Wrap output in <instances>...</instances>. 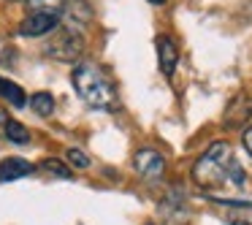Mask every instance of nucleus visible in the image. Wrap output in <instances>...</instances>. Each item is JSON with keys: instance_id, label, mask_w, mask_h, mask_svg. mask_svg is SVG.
I'll return each instance as SVG.
<instances>
[{"instance_id": "1", "label": "nucleus", "mask_w": 252, "mask_h": 225, "mask_svg": "<svg viewBox=\"0 0 252 225\" xmlns=\"http://www.w3.org/2000/svg\"><path fill=\"white\" fill-rule=\"evenodd\" d=\"M192 182L201 190H222V187H244L247 176L230 144L214 141L192 165Z\"/></svg>"}, {"instance_id": "2", "label": "nucleus", "mask_w": 252, "mask_h": 225, "mask_svg": "<svg viewBox=\"0 0 252 225\" xmlns=\"http://www.w3.org/2000/svg\"><path fill=\"white\" fill-rule=\"evenodd\" d=\"M73 87H76V95L95 111H117L120 109V95H117V87L106 71L100 65L90 60H79L76 68L71 73Z\"/></svg>"}, {"instance_id": "3", "label": "nucleus", "mask_w": 252, "mask_h": 225, "mask_svg": "<svg viewBox=\"0 0 252 225\" xmlns=\"http://www.w3.org/2000/svg\"><path fill=\"white\" fill-rule=\"evenodd\" d=\"M82 52H84L82 30L68 28V25H63V30H57L44 44V55L55 57V60H63V63H79Z\"/></svg>"}, {"instance_id": "4", "label": "nucleus", "mask_w": 252, "mask_h": 225, "mask_svg": "<svg viewBox=\"0 0 252 225\" xmlns=\"http://www.w3.org/2000/svg\"><path fill=\"white\" fill-rule=\"evenodd\" d=\"M133 168H136V174L141 176V179L160 182L163 174H165V158L158 152V149L144 147V149H138L136 158H133Z\"/></svg>"}, {"instance_id": "5", "label": "nucleus", "mask_w": 252, "mask_h": 225, "mask_svg": "<svg viewBox=\"0 0 252 225\" xmlns=\"http://www.w3.org/2000/svg\"><path fill=\"white\" fill-rule=\"evenodd\" d=\"M57 28H60V14L28 11L25 22L19 25V35H28V38H44V35L55 33Z\"/></svg>"}, {"instance_id": "6", "label": "nucleus", "mask_w": 252, "mask_h": 225, "mask_svg": "<svg viewBox=\"0 0 252 225\" xmlns=\"http://www.w3.org/2000/svg\"><path fill=\"white\" fill-rule=\"evenodd\" d=\"M250 120H252V98L247 93H239L228 103V109H225L222 128H228V130H239V128H244Z\"/></svg>"}, {"instance_id": "7", "label": "nucleus", "mask_w": 252, "mask_h": 225, "mask_svg": "<svg viewBox=\"0 0 252 225\" xmlns=\"http://www.w3.org/2000/svg\"><path fill=\"white\" fill-rule=\"evenodd\" d=\"M155 49H158V63H160V71H163V76H174L176 65H179V49H176V41L171 38V35L160 33L158 38H155Z\"/></svg>"}, {"instance_id": "8", "label": "nucleus", "mask_w": 252, "mask_h": 225, "mask_svg": "<svg viewBox=\"0 0 252 225\" xmlns=\"http://www.w3.org/2000/svg\"><path fill=\"white\" fill-rule=\"evenodd\" d=\"M33 174V165L22 158H6L0 163V182H17Z\"/></svg>"}, {"instance_id": "9", "label": "nucleus", "mask_w": 252, "mask_h": 225, "mask_svg": "<svg viewBox=\"0 0 252 225\" xmlns=\"http://www.w3.org/2000/svg\"><path fill=\"white\" fill-rule=\"evenodd\" d=\"M0 98L8 100V103L17 106V109H22V106L28 103V95H25V90L19 87L17 82L6 79V76H0Z\"/></svg>"}, {"instance_id": "10", "label": "nucleus", "mask_w": 252, "mask_h": 225, "mask_svg": "<svg viewBox=\"0 0 252 225\" xmlns=\"http://www.w3.org/2000/svg\"><path fill=\"white\" fill-rule=\"evenodd\" d=\"M28 103H30V109H33L38 117H52V114H55V109H57L55 95H52V93H35V95H30Z\"/></svg>"}, {"instance_id": "11", "label": "nucleus", "mask_w": 252, "mask_h": 225, "mask_svg": "<svg viewBox=\"0 0 252 225\" xmlns=\"http://www.w3.org/2000/svg\"><path fill=\"white\" fill-rule=\"evenodd\" d=\"M38 168H41V171H46V174H52V176H57V179H73L71 168H68V165L63 163V160H57V158H46V160H41Z\"/></svg>"}, {"instance_id": "12", "label": "nucleus", "mask_w": 252, "mask_h": 225, "mask_svg": "<svg viewBox=\"0 0 252 225\" xmlns=\"http://www.w3.org/2000/svg\"><path fill=\"white\" fill-rule=\"evenodd\" d=\"M3 138H8L11 144H28V141H30V130L22 125V122L11 120V122H8V128H6V136H3Z\"/></svg>"}, {"instance_id": "13", "label": "nucleus", "mask_w": 252, "mask_h": 225, "mask_svg": "<svg viewBox=\"0 0 252 225\" xmlns=\"http://www.w3.org/2000/svg\"><path fill=\"white\" fill-rule=\"evenodd\" d=\"M65 158H68V163L73 165V168H90V158L82 152V149H76V147H71L65 152Z\"/></svg>"}, {"instance_id": "14", "label": "nucleus", "mask_w": 252, "mask_h": 225, "mask_svg": "<svg viewBox=\"0 0 252 225\" xmlns=\"http://www.w3.org/2000/svg\"><path fill=\"white\" fill-rule=\"evenodd\" d=\"M241 144H244V149L250 152V158H252V125L244 128V133H241Z\"/></svg>"}, {"instance_id": "15", "label": "nucleus", "mask_w": 252, "mask_h": 225, "mask_svg": "<svg viewBox=\"0 0 252 225\" xmlns=\"http://www.w3.org/2000/svg\"><path fill=\"white\" fill-rule=\"evenodd\" d=\"M8 122H11V117H8V111H6V109H0V136H6V128H8Z\"/></svg>"}, {"instance_id": "16", "label": "nucleus", "mask_w": 252, "mask_h": 225, "mask_svg": "<svg viewBox=\"0 0 252 225\" xmlns=\"http://www.w3.org/2000/svg\"><path fill=\"white\" fill-rule=\"evenodd\" d=\"M149 3H152V6H163L165 0H149Z\"/></svg>"}]
</instances>
